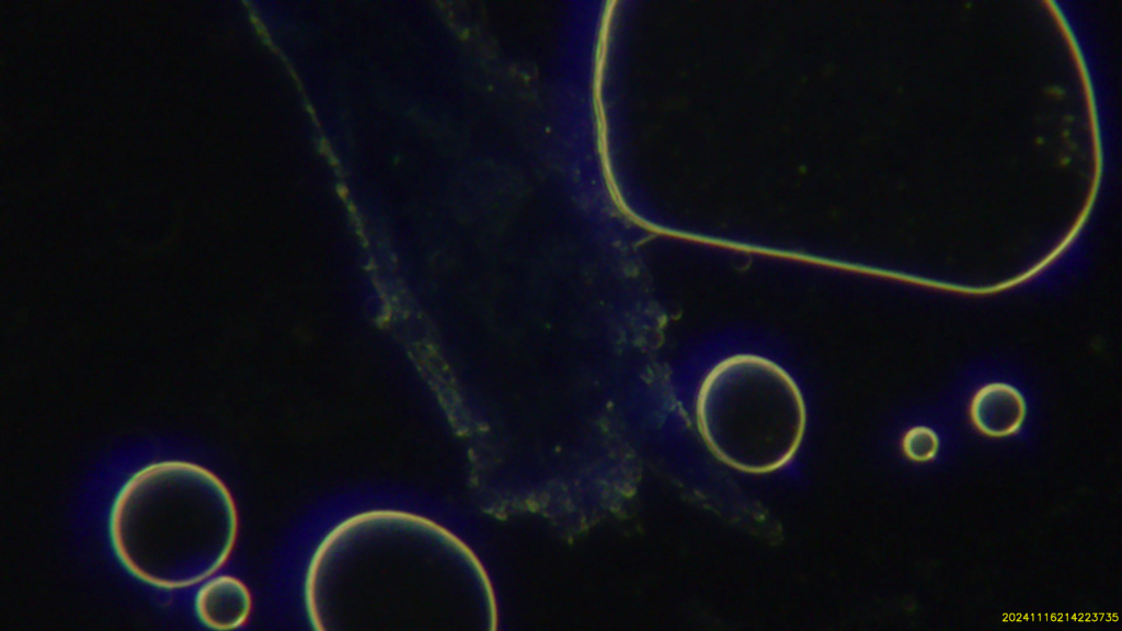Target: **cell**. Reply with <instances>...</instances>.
I'll return each mask as SVG.
<instances>
[{
  "instance_id": "cell-3",
  "label": "cell",
  "mask_w": 1122,
  "mask_h": 631,
  "mask_svg": "<svg viewBox=\"0 0 1122 631\" xmlns=\"http://www.w3.org/2000/svg\"><path fill=\"white\" fill-rule=\"evenodd\" d=\"M698 433L725 467L766 475L790 464L806 432L808 409L792 375L771 358L737 353L702 378L695 402Z\"/></svg>"
},
{
  "instance_id": "cell-4",
  "label": "cell",
  "mask_w": 1122,
  "mask_h": 631,
  "mask_svg": "<svg viewBox=\"0 0 1122 631\" xmlns=\"http://www.w3.org/2000/svg\"><path fill=\"white\" fill-rule=\"evenodd\" d=\"M969 417L978 433L989 438H1008L1020 433L1027 421V399L1016 385L991 380L973 392Z\"/></svg>"
},
{
  "instance_id": "cell-5",
  "label": "cell",
  "mask_w": 1122,
  "mask_h": 631,
  "mask_svg": "<svg viewBox=\"0 0 1122 631\" xmlns=\"http://www.w3.org/2000/svg\"><path fill=\"white\" fill-rule=\"evenodd\" d=\"M253 598L239 577L215 573L203 581L194 597V611L202 624L214 630L244 627L252 613Z\"/></svg>"
},
{
  "instance_id": "cell-1",
  "label": "cell",
  "mask_w": 1122,
  "mask_h": 631,
  "mask_svg": "<svg viewBox=\"0 0 1122 631\" xmlns=\"http://www.w3.org/2000/svg\"><path fill=\"white\" fill-rule=\"evenodd\" d=\"M450 534L427 517L370 509L336 524L310 559L305 605L317 630H423L443 583Z\"/></svg>"
},
{
  "instance_id": "cell-6",
  "label": "cell",
  "mask_w": 1122,
  "mask_h": 631,
  "mask_svg": "<svg viewBox=\"0 0 1122 631\" xmlns=\"http://www.w3.org/2000/svg\"><path fill=\"white\" fill-rule=\"evenodd\" d=\"M904 456L914 462L934 460L940 449V438L936 429L926 424H916L907 428L901 439Z\"/></svg>"
},
{
  "instance_id": "cell-2",
  "label": "cell",
  "mask_w": 1122,
  "mask_h": 631,
  "mask_svg": "<svg viewBox=\"0 0 1122 631\" xmlns=\"http://www.w3.org/2000/svg\"><path fill=\"white\" fill-rule=\"evenodd\" d=\"M239 534L234 497L214 471L184 459L149 462L117 490L108 538L121 566L162 590L201 584L229 561Z\"/></svg>"
}]
</instances>
